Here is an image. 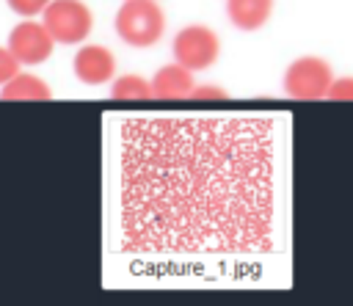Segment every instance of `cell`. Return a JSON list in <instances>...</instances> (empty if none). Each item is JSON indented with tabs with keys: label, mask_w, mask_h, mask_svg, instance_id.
Returning <instances> with one entry per match:
<instances>
[{
	"label": "cell",
	"mask_w": 353,
	"mask_h": 306,
	"mask_svg": "<svg viewBox=\"0 0 353 306\" xmlns=\"http://www.w3.org/2000/svg\"><path fill=\"white\" fill-rule=\"evenodd\" d=\"M113 25L124 44L135 50H146L163 39L165 14L157 6V0H124L116 11Z\"/></svg>",
	"instance_id": "6da1fadb"
},
{
	"label": "cell",
	"mask_w": 353,
	"mask_h": 306,
	"mask_svg": "<svg viewBox=\"0 0 353 306\" xmlns=\"http://www.w3.org/2000/svg\"><path fill=\"white\" fill-rule=\"evenodd\" d=\"M334 83V66L320 55H301L284 69V94L301 102L325 99Z\"/></svg>",
	"instance_id": "7a4b0ae2"
},
{
	"label": "cell",
	"mask_w": 353,
	"mask_h": 306,
	"mask_svg": "<svg viewBox=\"0 0 353 306\" xmlns=\"http://www.w3.org/2000/svg\"><path fill=\"white\" fill-rule=\"evenodd\" d=\"M41 22L55 44H83L94 30V14L83 0H50Z\"/></svg>",
	"instance_id": "3957f363"
},
{
	"label": "cell",
	"mask_w": 353,
	"mask_h": 306,
	"mask_svg": "<svg viewBox=\"0 0 353 306\" xmlns=\"http://www.w3.org/2000/svg\"><path fill=\"white\" fill-rule=\"evenodd\" d=\"M171 52L190 72H204L221 58V36L210 25H185L171 41Z\"/></svg>",
	"instance_id": "277c9868"
},
{
	"label": "cell",
	"mask_w": 353,
	"mask_h": 306,
	"mask_svg": "<svg viewBox=\"0 0 353 306\" xmlns=\"http://www.w3.org/2000/svg\"><path fill=\"white\" fill-rule=\"evenodd\" d=\"M8 50L19 61V66H39V63H44L52 55L55 39L44 28V22H36L33 17H28L19 25L11 28V33H8Z\"/></svg>",
	"instance_id": "5b68a950"
},
{
	"label": "cell",
	"mask_w": 353,
	"mask_h": 306,
	"mask_svg": "<svg viewBox=\"0 0 353 306\" xmlns=\"http://www.w3.org/2000/svg\"><path fill=\"white\" fill-rule=\"evenodd\" d=\"M72 69L83 85H105L116 77V58L102 44H83L74 52Z\"/></svg>",
	"instance_id": "8992f818"
},
{
	"label": "cell",
	"mask_w": 353,
	"mask_h": 306,
	"mask_svg": "<svg viewBox=\"0 0 353 306\" xmlns=\"http://www.w3.org/2000/svg\"><path fill=\"white\" fill-rule=\"evenodd\" d=\"M196 77L188 66H182L179 61H171L165 66H160L152 77V94L157 99H185L193 94Z\"/></svg>",
	"instance_id": "52a82bcc"
},
{
	"label": "cell",
	"mask_w": 353,
	"mask_h": 306,
	"mask_svg": "<svg viewBox=\"0 0 353 306\" xmlns=\"http://www.w3.org/2000/svg\"><path fill=\"white\" fill-rule=\"evenodd\" d=\"M276 0H226V17L237 30H259L273 14Z\"/></svg>",
	"instance_id": "ba28073f"
},
{
	"label": "cell",
	"mask_w": 353,
	"mask_h": 306,
	"mask_svg": "<svg viewBox=\"0 0 353 306\" xmlns=\"http://www.w3.org/2000/svg\"><path fill=\"white\" fill-rule=\"evenodd\" d=\"M3 102H47L52 99L50 85L36 74H14L8 83L0 85Z\"/></svg>",
	"instance_id": "9c48e42d"
},
{
	"label": "cell",
	"mask_w": 353,
	"mask_h": 306,
	"mask_svg": "<svg viewBox=\"0 0 353 306\" xmlns=\"http://www.w3.org/2000/svg\"><path fill=\"white\" fill-rule=\"evenodd\" d=\"M110 96L113 99H152V80L141 74H121L113 77L110 83Z\"/></svg>",
	"instance_id": "30bf717a"
},
{
	"label": "cell",
	"mask_w": 353,
	"mask_h": 306,
	"mask_svg": "<svg viewBox=\"0 0 353 306\" xmlns=\"http://www.w3.org/2000/svg\"><path fill=\"white\" fill-rule=\"evenodd\" d=\"M325 99H331V102H353V77H334Z\"/></svg>",
	"instance_id": "8fae6325"
},
{
	"label": "cell",
	"mask_w": 353,
	"mask_h": 306,
	"mask_svg": "<svg viewBox=\"0 0 353 306\" xmlns=\"http://www.w3.org/2000/svg\"><path fill=\"white\" fill-rule=\"evenodd\" d=\"M8 3V8L14 11V14H19V17H36V14H41L47 6H50V0H6Z\"/></svg>",
	"instance_id": "7c38bea8"
},
{
	"label": "cell",
	"mask_w": 353,
	"mask_h": 306,
	"mask_svg": "<svg viewBox=\"0 0 353 306\" xmlns=\"http://www.w3.org/2000/svg\"><path fill=\"white\" fill-rule=\"evenodd\" d=\"M14 74H19V61L11 55L8 47H0V85L8 83Z\"/></svg>",
	"instance_id": "4fadbf2b"
},
{
	"label": "cell",
	"mask_w": 353,
	"mask_h": 306,
	"mask_svg": "<svg viewBox=\"0 0 353 306\" xmlns=\"http://www.w3.org/2000/svg\"><path fill=\"white\" fill-rule=\"evenodd\" d=\"M190 96L193 99H223L226 96V88L223 85H215V83H196Z\"/></svg>",
	"instance_id": "5bb4252c"
}]
</instances>
